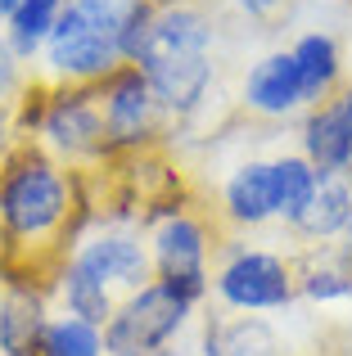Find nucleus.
<instances>
[{"label":"nucleus","mask_w":352,"mask_h":356,"mask_svg":"<svg viewBox=\"0 0 352 356\" xmlns=\"http://www.w3.org/2000/svg\"><path fill=\"white\" fill-rule=\"evenodd\" d=\"M150 257H154V280L168 284L176 298H185L190 307H199L212 289V270L208 261L221 252V226L212 212L190 208L172 212V217L154 221L150 230Z\"/></svg>","instance_id":"20e7f679"},{"label":"nucleus","mask_w":352,"mask_h":356,"mask_svg":"<svg viewBox=\"0 0 352 356\" xmlns=\"http://www.w3.org/2000/svg\"><path fill=\"white\" fill-rule=\"evenodd\" d=\"M203 356H285L275 330L262 316H208L203 321V339H199Z\"/></svg>","instance_id":"ddd939ff"},{"label":"nucleus","mask_w":352,"mask_h":356,"mask_svg":"<svg viewBox=\"0 0 352 356\" xmlns=\"http://www.w3.org/2000/svg\"><path fill=\"white\" fill-rule=\"evenodd\" d=\"M348 226H352V181L348 176H321L312 203L289 230L307 243H335L344 239Z\"/></svg>","instance_id":"4468645a"},{"label":"nucleus","mask_w":352,"mask_h":356,"mask_svg":"<svg viewBox=\"0 0 352 356\" xmlns=\"http://www.w3.org/2000/svg\"><path fill=\"white\" fill-rule=\"evenodd\" d=\"M50 298L36 289L0 284V356H45Z\"/></svg>","instance_id":"f8f14e48"},{"label":"nucleus","mask_w":352,"mask_h":356,"mask_svg":"<svg viewBox=\"0 0 352 356\" xmlns=\"http://www.w3.org/2000/svg\"><path fill=\"white\" fill-rule=\"evenodd\" d=\"M348 181H352V172H348Z\"/></svg>","instance_id":"bb28decb"},{"label":"nucleus","mask_w":352,"mask_h":356,"mask_svg":"<svg viewBox=\"0 0 352 356\" xmlns=\"http://www.w3.org/2000/svg\"><path fill=\"white\" fill-rule=\"evenodd\" d=\"M131 0H68L45 41L50 81H104L122 59V18Z\"/></svg>","instance_id":"7ed1b4c3"},{"label":"nucleus","mask_w":352,"mask_h":356,"mask_svg":"<svg viewBox=\"0 0 352 356\" xmlns=\"http://www.w3.org/2000/svg\"><path fill=\"white\" fill-rule=\"evenodd\" d=\"M23 63H18V54L9 50V41L0 36V104H14V95L23 90Z\"/></svg>","instance_id":"412c9836"},{"label":"nucleus","mask_w":352,"mask_h":356,"mask_svg":"<svg viewBox=\"0 0 352 356\" xmlns=\"http://www.w3.org/2000/svg\"><path fill=\"white\" fill-rule=\"evenodd\" d=\"M145 356H181L176 348H159V352H145Z\"/></svg>","instance_id":"a878e982"},{"label":"nucleus","mask_w":352,"mask_h":356,"mask_svg":"<svg viewBox=\"0 0 352 356\" xmlns=\"http://www.w3.org/2000/svg\"><path fill=\"white\" fill-rule=\"evenodd\" d=\"M99 99H104V131H109L113 158L163 149V140H168V113L159 108L141 63H118L99 81Z\"/></svg>","instance_id":"423d86ee"},{"label":"nucleus","mask_w":352,"mask_h":356,"mask_svg":"<svg viewBox=\"0 0 352 356\" xmlns=\"http://www.w3.org/2000/svg\"><path fill=\"white\" fill-rule=\"evenodd\" d=\"M54 298L63 302V316H77V321H86V325H95V330H104L109 321H113V312H118V302H113V293H109L104 284H99L95 275H86L81 266H63V275H59V289H54Z\"/></svg>","instance_id":"6ab92c4d"},{"label":"nucleus","mask_w":352,"mask_h":356,"mask_svg":"<svg viewBox=\"0 0 352 356\" xmlns=\"http://www.w3.org/2000/svg\"><path fill=\"white\" fill-rule=\"evenodd\" d=\"M45 356H109L104 352V330L77 321V316H50Z\"/></svg>","instance_id":"aec40b11"},{"label":"nucleus","mask_w":352,"mask_h":356,"mask_svg":"<svg viewBox=\"0 0 352 356\" xmlns=\"http://www.w3.org/2000/svg\"><path fill=\"white\" fill-rule=\"evenodd\" d=\"M244 108L266 122H285L294 118L298 108H307V95H303V81H298V63H294L289 50H271L248 68L244 77Z\"/></svg>","instance_id":"9d476101"},{"label":"nucleus","mask_w":352,"mask_h":356,"mask_svg":"<svg viewBox=\"0 0 352 356\" xmlns=\"http://www.w3.org/2000/svg\"><path fill=\"white\" fill-rule=\"evenodd\" d=\"M289 54L298 63V81H303V95H307V108L344 86V50H339V41L330 32L298 36Z\"/></svg>","instance_id":"2eb2a0df"},{"label":"nucleus","mask_w":352,"mask_h":356,"mask_svg":"<svg viewBox=\"0 0 352 356\" xmlns=\"http://www.w3.org/2000/svg\"><path fill=\"white\" fill-rule=\"evenodd\" d=\"M230 5H235L244 18H253V23H271V18L280 14L289 0H230Z\"/></svg>","instance_id":"4be33fe9"},{"label":"nucleus","mask_w":352,"mask_h":356,"mask_svg":"<svg viewBox=\"0 0 352 356\" xmlns=\"http://www.w3.org/2000/svg\"><path fill=\"white\" fill-rule=\"evenodd\" d=\"M72 266H81L86 275H95L99 284L113 293V289H145L154 280V257H150V235L122 221H99L90 226L81 243L72 248Z\"/></svg>","instance_id":"6e6552de"},{"label":"nucleus","mask_w":352,"mask_h":356,"mask_svg":"<svg viewBox=\"0 0 352 356\" xmlns=\"http://www.w3.org/2000/svg\"><path fill=\"white\" fill-rule=\"evenodd\" d=\"M145 5H154V9H176V5H190V0H145Z\"/></svg>","instance_id":"393cba45"},{"label":"nucleus","mask_w":352,"mask_h":356,"mask_svg":"<svg viewBox=\"0 0 352 356\" xmlns=\"http://www.w3.org/2000/svg\"><path fill=\"white\" fill-rule=\"evenodd\" d=\"M90 226L95 203L86 172L59 163L36 136H14L0 163V284L54 298Z\"/></svg>","instance_id":"f257e3e1"},{"label":"nucleus","mask_w":352,"mask_h":356,"mask_svg":"<svg viewBox=\"0 0 352 356\" xmlns=\"http://www.w3.org/2000/svg\"><path fill=\"white\" fill-rule=\"evenodd\" d=\"M317 181H321V172H317V167H312L303 154H280V158H271L275 217H280L285 226H294V221L303 217V208H307L312 194H317Z\"/></svg>","instance_id":"f3484780"},{"label":"nucleus","mask_w":352,"mask_h":356,"mask_svg":"<svg viewBox=\"0 0 352 356\" xmlns=\"http://www.w3.org/2000/svg\"><path fill=\"white\" fill-rule=\"evenodd\" d=\"M194 307L185 298H176L168 284L150 280L145 289L127 293L118 302L113 321L104 325V352L109 356H145V352H159L172 348V339L185 330Z\"/></svg>","instance_id":"0eeeda50"},{"label":"nucleus","mask_w":352,"mask_h":356,"mask_svg":"<svg viewBox=\"0 0 352 356\" xmlns=\"http://www.w3.org/2000/svg\"><path fill=\"white\" fill-rule=\"evenodd\" d=\"M212 289H217V298L230 312H244V316L280 312V307H289L298 298V266L285 252L248 248V243L226 239Z\"/></svg>","instance_id":"39448f33"},{"label":"nucleus","mask_w":352,"mask_h":356,"mask_svg":"<svg viewBox=\"0 0 352 356\" xmlns=\"http://www.w3.org/2000/svg\"><path fill=\"white\" fill-rule=\"evenodd\" d=\"M303 158L321 176L352 172V81L307 108L303 118Z\"/></svg>","instance_id":"1a4fd4ad"},{"label":"nucleus","mask_w":352,"mask_h":356,"mask_svg":"<svg viewBox=\"0 0 352 356\" xmlns=\"http://www.w3.org/2000/svg\"><path fill=\"white\" fill-rule=\"evenodd\" d=\"M23 5H27V0H0V27H5V18L14 14V9H23Z\"/></svg>","instance_id":"b1692460"},{"label":"nucleus","mask_w":352,"mask_h":356,"mask_svg":"<svg viewBox=\"0 0 352 356\" xmlns=\"http://www.w3.org/2000/svg\"><path fill=\"white\" fill-rule=\"evenodd\" d=\"M9 145H14V122H9V104H0V163H5Z\"/></svg>","instance_id":"5701e85b"},{"label":"nucleus","mask_w":352,"mask_h":356,"mask_svg":"<svg viewBox=\"0 0 352 356\" xmlns=\"http://www.w3.org/2000/svg\"><path fill=\"white\" fill-rule=\"evenodd\" d=\"M298 298L312 302H352V261L344 252H303L298 261Z\"/></svg>","instance_id":"dca6fc26"},{"label":"nucleus","mask_w":352,"mask_h":356,"mask_svg":"<svg viewBox=\"0 0 352 356\" xmlns=\"http://www.w3.org/2000/svg\"><path fill=\"white\" fill-rule=\"evenodd\" d=\"M63 5L68 0H27L23 9H14V14L5 18V27H0V36L9 41V50L18 54V63L36 59V54L45 50V41H50L54 23H59Z\"/></svg>","instance_id":"a211bd4d"},{"label":"nucleus","mask_w":352,"mask_h":356,"mask_svg":"<svg viewBox=\"0 0 352 356\" xmlns=\"http://www.w3.org/2000/svg\"><path fill=\"white\" fill-rule=\"evenodd\" d=\"M212 18L199 5H176L159 9L154 18L150 45L141 50V72L150 81L159 108L168 113V122L190 118L194 108L208 99L212 86Z\"/></svg>","instance_id":"f03ea898"},{"label":"nucleus","mask_w":352,"mask_h":356,"mask_svg":"<svg viewBox=\"0 0 352 356\" xmlns=\"http://www.w3.org/2000/svg\"><path fill=\"white\" fill-rule=\"evenodd\" d=\"M221 230H257L275 221V194H271V163L253 158V163L235 167L230 181L221 185V199L212 208Z\"/></svg>","instance_id":"9b49d317"}]
</instances>
